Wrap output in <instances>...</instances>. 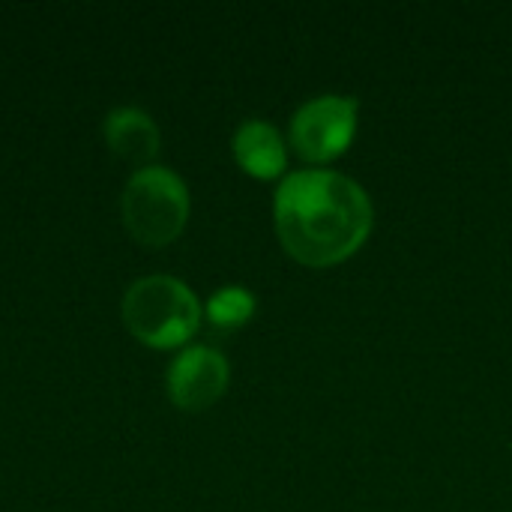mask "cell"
Segmentation results:
<instances>
[{
  "mask_svg": "<svg viewBox=\"0 0 512 512\" xmlns=\"http://www.w3.org/2000/svg\"><path fill=\"white\" fill-rule=\"evenodd\" d=\"M255 294L243 285H225L207 300V318L219 330H234L243 327L255 315Z\"/></svg>",
  "mask_w": 512,
  "mask_h": 512,
  "instance_id": "obj_8",
  "label": "cell"
},
{
  "mask_svg": "<svg viewBox=\"0 0 512 512\" xmlns=\"http://www.w3.org/2000/svg\"><path fill=\"white\" fill-rule=\"evenodd\" d=\"M231 147H234V159L240 162V168L261 180L279 177L288 165L285 138L279 135L276 126H270L267 120H258V117L240 123Z\"/></svg>",
  "mask_w": 512,
  "mask_h": 512,
  "instance_id": "obj_6",
  "label": "cell"
},
{
  "mask_svg": "<svg viewBox=\"0 0 512 512\" xmlns=\"http://www.w3.org/2000/svg\"><path fill=\"white\" fill-rule=\"evenodd\" d=\"M105 141L120 159L138 168H147V162L159 153V126L147 111L123 105V108L108 111Z\"/></svg>",
  "mask_w": 512,
  "mask_h": 512,
  "instance_id": "obj_7",
  "label": "cell"
},
{
  "mask_svg": "<svg viewBox=\"0 0 512 512\" xmlns=\"http://www.w3.org/2000/svg\"><path fill=\"white\" fill-rule=\"evenodd\" d=\"M123 321L147 348L186 345L201 324V303L192 288L174 276H144L123 294Z\"/></svg>",
  "mask_w": 512,
  "mask_h": 512,
  "instance_id": "obj_2",
  "label": "cell"
},
{
  "mask_svg": "<svg viewBox=\"0 0 512 512\" xmlns=\"http://www.w3.org/2000/svg\"><path fill=\"white\" fill-rule=\"evenodd\" d=\"M120 213L138 243L168 246L189 222V189L183 177L165 165L138 168L123 186Z\"/></svg>",
  "mask_w": 512,
  "mask_h": 512,
  "instance_id": "obj_3",
  "label": "cell"
},
{
  "mask_svg": "<svg viewBox=\"0 0 512 512\" xmlns=\"http://www.w3.org/2000/svg\"><path fill=\"white\" fill-rule=\"evenodd\" d=\"M228 378V360L216 348L192 345L171 360L165 387L180 411H204L222 399V393L228 390Z\"/></svg>",
  "mask_w": 512,
  "mask_h": 512,
  "instance_id": "obj_5",
  "label": "cell"
},
{
  "mask_svg": "<svg viewBox=\"0 0 512 512\" xmlns=\"http://www.w3.org/2000/svg\"><path fill=\"white\" fill-rule=\"evenodd\" d=\"M360 102L354 96H315L291 114V144L309 162H327L345 153L357 135Z\"/></svg>",
  "mask_w": 512,
  "mask_h": 512,
  "instance_id": "obj_4",
  "label": "cell"
},
{
  "mask_svg": "<svg viewBox=\"0 0 512 512\" xmlns=\"http://www.w3.org/2000/svg\"><path fill=\"white\" fill-rule=\"evenodd\" d=\"M282 246L309 267H330L354 255L372 231L366 189L324 168L288 174L273 201Z\"/></svg>",
  "mask_w": 512,
  "mask_h": 512,
  "instance_id": "obj_1",
  "label": "cell"
}]
</instances>
